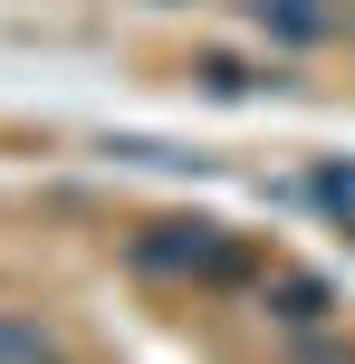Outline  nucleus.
Segmentation results:
<instances>
[{
    "label": "nucleus",
    "mask_w": 355,
    "mask_h": 364,
    "mask_svg": "<svg viewBox=\"0 0 355 364\" xmlns=\"http://www.w3.org/2000/svg\"><path fill=\"white\" fill-rule=\"evenodd\" d=\"M58 355V336L38 326V316H19V307H0V364H48Z\"/></svg>",
    "instance_id": "39448f33"
},
{
    "label": "nucleus",
    "mask_w": 355,
    "mask_h": 364,
    "mask_svg": "<svg viewBox=\"0 0 355 364\" xmlns=\"http://www.w3.org/2000/svg\"><path fill=\"white\" fill-rule=\"evenodd\" d=\"M192 87H202L211 106H240V96H260V68H240L231 48H202L192 58Z\"/></svg>",
    "instance_id": "20e7f679"
},
{
    "label": "nucleus",
    "mask_w": 355,
    "mask_h": 364,
    "mask_svg": "<svg viewBox=\"0 0 355 364\" xmlns=\"http://www.w3.org/2000/svg\"><path fill=\"white\" fill-rule=\"evenodd\" d=\"M250 29L279 38V48H327V38H346V10L337 0H240Z\"/></svg>",
    "instance_id": "7ed1b4c3"
},
{
    "label": "nucleus",
    "mask_w": 355,
    "mask_h": 364,
    "mask_svg": "<svg viewBox=\"0 0 355 364\" xmlns=\"http://www.w3.org/2000/svg\"><path fill=\"white\" fill-rule=\"evenodd\" d=\"M125 269H134V278H183V288H260V278H269L260 259H250L221 220H202V211L144 220V230L125 240Z\"/></svg>",
    "instance_id": "f257e3e1"
},
{
    "label": "nucleus",
    "mask_w": 355,
    "mask_h": 364,
    "mask_svg": "<svg viewBox=\"0 0 355 364\" xmlns=\"http://www.w3.org/2000/svg\"><path fill=\"white\" fill-rule=\"evenodd\" d=\"M279 364H355V336H288Z\"/></svg>",
    "instance_id": "423d86ee"
},
{
    "label": "nucleus",
    "mask_w": 355,
    "mask_h": 364,
    "mask_svg": "<svg viewBox=\"0 0 355 364\" xmlns=\"http://www.w3.org/2000/svg\"><path fill=\"white\" fill-rule=\"evenodd\" d=\"M250 297H260V326H279V336H327L346 316V297H337L327 269H269Z\"/></svg>",
    "instance_id": "f03ea898"
},
{
    "label": "nucleus",
    "mask_w": 355,
    "mask_h": 364,
    "mask_svg": "<svg viewBox=\"0 0 355 364\" xmlns=\"http://www.w3.org/2000/svg\"><path fill=\"white\" fill-rule=\"evenodd\" d=\"M154 10H183V0H154Z\"/></svg>",
    "instance_id": "6e6552de"
},
{
    "label": "nucleus",
    "mask_w": 355,
    "mask_h": 364,
    "mask_svg": "<svg viewBox=\"0 0 355 364\" xmlns=\"http://www.w3.org/2000/svg\"><path fill=\"white\" fill-rule=\"evenodd\" d=\"M48 364H58V355H48Z\"/></svg>",
    "instance_id": "1a4fd4ad"
},
{
    "label": "nucleus",
    "mask_w": 355,
    "mask_h": 364,
    "mask_svg": "<svg viewBox=\"0 0 355 364\" xmlns=\"http://www.w3.org/2000/svg\"><path fill=\"white\" fill-rule=\"evenodd\" d=\"M307 192H317L327 211H355V164H317V182H307Z\"/></svg>",
    "instance_id": "0eeeda50"
}]
</instances>
